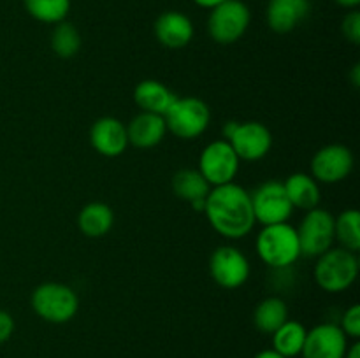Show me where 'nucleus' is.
Segmentation results:
<instances>
[{
	"label": "nucleus",
	"mask_w": 360,
	"mask_h": 358,
	"mask_svg": "<svg viewBox=\"0 0 360 358\" xmlns=\"http://www.w3.org/2000/svg\"><path fill=\"white\" fill-rule=\"evenodd\" d=\"M204 214L211 227L227 239H243L257 223L252 197L236 183L213 186L206 197Z\"/></svg>",
	"instance_id": "nucleus-1"
},
{
	"label": "nucleus",
	"mask_w": 360,
	"mask_h": 358,
	"mask_svg": "<svg viewBox=\"0 0 360 358\" xmlns=\"http://www.w3.org/2000/svg\"><path fill=\"white\" fill-rule=\"evenodd\" d=\"M257 255L273 269H287L301 256L297 230L290 223L266 225L257 235Z\"/></svg>",
	"instance_id": "nucleus-2"
},
{
	"label": "nucleus",
	"mask_w": 360,
	"mask_h": 358,
	"mask_svg": "<svg viewBox=\"0 0 360 358\" xmlns=\"http://www.w3.org/2000/svg\"><path fill=\"white\" fill-rule=\"evenodd\" d=\"M315 281L327 293H341L355 283L359 276V260L355 253L345 248H330L319 256Z\"/></svg>",
	"instance_id": "nucleus-3"
},
{
	"label": "nucleus",
	"mask_w": 360,
	"mask_h": 358,
	"mask_svg": "<svg viewBox=\"0 0 360 358\" xmlns=\"http://www.w3.org/2000/svg\"><path fill=\"white\" fill-rule=\"evenodd\" d=\"M32 309L48 323H67L76 316L79 298L76 291L62 283H42L32 291Z\"/></svg>",
	"instance_id": "nucleus-4"
},
{
	"label": "nucleus",
	"mask_w": 360,
	"mask_h": 358,
	"mask_svg": "<svg viewBox=\"0 0 360 358\" xmlns=\"http://www.w3.org/2000/svg\"><path fill=\"white\" fill-rule=\"evenodd\" d=\"M165 125L171 133L179 139H197L207 130L211 121L210 107L197 97L176 98L164 116Z\"/></svg>",
	"instance_id": "nucleus-5"
},
{
	"label": "nucleus",
	"mask_w": 360,
	"mask_h": 358,
	"mask_svg": "<svg viewBox=\"0 0 360 358\" xmlns=\"http://www.w3.org/2000/svg\"><path fill=\"white\" fill-rule=\"evenodd\" d=\"M250 21L252 13L243 0H225L210 11L207 32L218 44H234L246 34Z\"/></svg>",
	"instance_id": "nucleus-6"
},
{
	"label": "nucleus",
	"mask_w": 360,
	"mask_h": 358,
	"mask_svg": "<svg viewBox=\"0 0 360 358\" xmlns=\"http://www.w3.org/2000/svg\"><path fill=\"white\" fill-rule=\"evenodd\" d=\"M225 140L232 146L239 160L257 161L273 147V135L260 121H227L224 126Z\"/></svg>",
	"instance_id": "nucleus-7"
},
{
	"label": "nucleus",
	"mask_w": 360,
	"mask_h": 358,
	"mask_svg": "<svg viewBox=\"0 0 360 358\" xmlns=\"http://www.w3.org/2000/svg\"><path fill=\"white\" fill-rule=\"evenodd\" d=\"M297 230L301 256L319 258L333 248L334 242V216L327 209L315 207L302 218Z\"/></svg>",
	"instance_id": "nucleus-8"
},
{
	"label": "nucleus",
	"mask_w": 360,
	"mask_h": 358,
	"mask_svg": "<svg viewBox=\"0 0 360 358\" xmlns=\"http://www.w3.org/2000/svg\"><path fill=\"white\" fill-rule=\"evenodd\" d=\"M239 161L241 160L227 140H214L200 153L197 171L211 186H221L234 183L239 172Z\"/></svg>",
	"instance_id": "nucleus-9"
},
{
	"label": "nucleus",
	"mask_w": 360,
	"mask_h": 358,
	"mask_svg": "<svg viewBox=\"0 0 360 358\" xmlns=\"http://www.w3.org/2000/svg\"><path fill=\"white\" fill-rule=\"evenodd\" d=\"M250 197H252L255 221L262 223L264 227L285 223L294 213V207L288 200L283 183L280 181H266L255 192L250 193Z\"/></svg>",
	"instance_id": "nucleus-10"
},
{
	"label": "nucleus",
	"mask_w": 360,
	"mask_h": 358,
	"mask_svg": "<svg viewBox=\"0 0 360 358\" xmlns=\"http://www.w3.org/2000/svg\"><path fill=\"white\" fill-rule=\"evenodd\" d=\"M210 272L218 286L236 290L248 281L250 262L234 246H220L210 258Z\"/></svg>",
	"instance_id": "nucleus-11"
},
{
	"label": "nucleus",
	"mask_w": 360,
	"mask_h": 358,
	"mask_svg": "<svg viewBox=\"0 0 360 358\" xmlns=\"http://www.w3.org/2000/svg\"><path fill=\"white\" fill-rule=\"evenodd\" d=\"M354 153L343 144H329L313 154L311 175L316 183L336 185L347 179L354 171Z\"/></svg>",
	"instance_id": "nucleus-12"
},
{
	"label": "nucleus",
	"mask_w": 360,
	"mask_h": 358,
	"mask_svg": "<svg viewBox=\"0 0 360 358\" xmlns=\"http://www.w3.org/2000/svg\"><path fill=\"white\" fill-rule=\"evenodd\" d=\"M348 337L340 325L320 323L306 333L301 354L304 358H345Z\"/></svg>",
	"instance_id": "nucleus-13"
},
{
	"label": "nucleus",
	"mask_w": 360,
	"mask_h": 358,
	"mask_svg": "<svg viewBox=\"0 0 360 358\" xmlns=\"http://www.w3.org/2000/svg\"><path fill=\"white\" fill-rule=\"evenodd\" d=\"M90 142L98 154L116 158L125 153L129 146L127 126L120 119L104 116L97 119L90 128Z\"/></svg>",
	"instance_id": "nucleus-14"
},
{
	"label": "nucleus",
	"mask_w": 360,
	"mask_h": 358,
	"mask_svg": "<svg viewBox=\"0 0 360 358\" xmlns=\"http://www.w3.org/2000/svg\"><path fill=\"white\" fill-rule=\"evenodd\" d=\"M155 37L169 49H181L193 39V23L179 11H165L155 21Z\"/></svg>",
	"instance_id": "nucleus-15"
},
{
	"label": "nucleus",
	"mask_w": 360,
	"mask_h": 358,
	"mask_svg": "<svg viewBox=\"0 0 360 358\" xmlns=\"http://www.w3.org/2000/svg\"><path fill=\"white\" fill-rule=\"evenodd\" d=\"M165 133H167V125L164 116L151 114V112H139L127 125L129 144L139 150H151L158 146L164 140Z\"/></svg>",
	"instance_id": "nucleus-16"
},
{
	"label": "nucleus",
	"mask_w": 360,
	"mask_h": 358,
	"mask_svg": "<svg viewBox=\"0 0 360 358\" xmlns=\"http://www.w3.org/2000/svg\"><path fill=\"white\" fill-rule=\"evenodd\" d=\"M308 0H271L267 6V25L276 34H288L308 16Z\"/></svg>",
	"instance_id": "nucleus-17"
},
{
	"label": "nucleus",
	"mask_w": 360,
	"mask_h": 358,
	"mask_svg": "<svg viewBox=\"0 0 360 358\" xmlns=\"http://www.w3.org/2000/svg\"><path fill=\"white\" fill-rule=\"evenodd\" d=\"M178 95L169 90L164 83L155 79H144L134 90V100L139 105L143 112H151V114L165 116Z\"/></svg>",
	"instance_id": "nucleus-18"
},
{
	"label": "nucleus",
	"mask_w": 360,
	"mask_h": 358,
	"mask_svg": "<svg viewBox=\"0 0 360 358\" xmlns=\"http://www.w3.org/2000/svg\"><path fill=\"white\" fill-rule=\"evenodd\" d=\"M172 192L181 200L192 204L193 209L204 213V204H206L207 193L211 192V185L199 171L181 168L172 178Z\"/></svg>",
	"instance_id": "nucleus-19"
},
{
	"label": "nucleus",
	"mask_w": 360,
	"mask_h": 358,
	"mask_svg": "<svg viewBox=\"0 0 360 358\" xmlns=\"http://www.w3.org/2000/svg\"><path fill=\"white\" fill-rule=\"evenodd\" d=\"M283 186L292 207H297L306 213L319 207L322 193H320V186L313 175L304 174V172H295V174L288 175Z\"/></svg>",
	"instance_id": "nucleus-20"
},
{
	"label": "nucleus",
	"mask_w": 360,
	"mask_h": 358,
	"mask_svg": "<svg viewBox=\"0 0 360 358\" xmlns=\"http://www.w3.org/2000/svg\"><path fill=\"white\" fill-rule=\"evenodd\" d=\"M112 225H115V214L104 202L86 204L77 214V227L90 239H101L108 235Z\"/></svg>",
	"instance_id": "nucleus-21"
},
{
	"label": "nucleus",
	"mask_w": 360,
	"mask_h": 358,
	"mask_svg": "<svg viewBox=\"0 0 360 358\" xmlns=\"http://www.w3.org/2000/svg\"><path fill=\"white\" fill-rule=\"evenodd\" d=\"M288 319L287 302L280 297H267L257 304L253 311V323L255 329L262 333L273 336L281 325Z\"/></svg>",
	"instance_id": "nucleus-22"
},
{
	"label": "nucleus",
	"mask_w": 360,
	"mask_h": 358,
	"mask_svg": "<svg viewBox=\"0 0 360 358\" xmlns=\"http://www.w3.org/2000/svg\"><path fill=\"white\" fill-rule=\"evenodd\" d=\"M306 326L295 319H287L273 333V350L285 358H294L301 354L306 340Z\"/></svg>",
	"instance_id": "nucleus-23"
},
{
	"label": "nucleus",
	"mask_w": 360,
	"mask_h": 358,
	"mask_svg": "<svg viewBox=\"0 0 360 358\" xmlns=\"http://www.w3.org/2000/svg\"><path fill=\"white\" fill-rule=\"evenodd\" d=\"M23 6L34 20L46 25L65 21L70 13V0H23Z\"/></svg>",
	"instance_id": "nucleus-24"
},
{
	"label": "nucleus",
	"mask_w": 360,
	"mask_h": 358,
	"mask_svg": "<svg viewBox=\"0 0 360 358\" xmlns=\"http://www.w3.org/2000/svg\"><path fill=\"white\" fill-rule=\"evenodd\" d=\"M334 239H338L341 248L352 253L360 249V214L357 209H347L334 218Z\"/></svg>",
	"instance_id": "nucleus-25"
},
{
	"label": "nucleus",
	"mask_w": 360,
	"mask_h": 358,
	"mask_svg": "<svg viewBox=\"0 0 360 358\" xmlns=\"http://www.w3.org/2000/svg\"><path fill=\"white\" fill-rule=\"evenodd\" d=\"M51 48L56 56L67 60L77 55L81 49V34L69 21H60L51 32Z\"/></svg>",
	"instance_id": "nucleus-26"
},
{
	"label": "nucleus",
	"mask_w": 360,
	"mask_h": 358,
	"mask_svg": "<svg viewBox=\"0 0 360 358\" xmlns=\"http://www.w3.org/2000/svg\"><path fill=\"white\" fill-rule=\"evenodd\" d=\"M341 32L348 42L354 46L360 44V13L357 9L348 11L347 16L341 21Z\"/></svg>",
	"instance_id": "nucleus-27"
},
{
	"label": "nucleus",
	"mask_w": 360,
	"mask_h": 358,
	"mask_svg": "<svg viewBox=\"0 0 360 358\" xmlns=\"http://www.w3.org/2000/svg\"><path fill=\"white\" fill-rule=\"evenodd\" d=\"M341 330L345 336L352 337V339H359L360 337V305L354 304L345 311L343 318H341Z\"/></svg>",
	"instance_id": "nucleus-28"
},
{
	"label": "nucleus",
	"mask_w": 360,
	"mask_h": 358,
	"mask_svg": "<svg viewBox=\"0 0 360 358\" xmlns=\"http://www.w3.org/2000/svg\"><path fill=\"white\" fill-rule=\"evenodd\" d=\"M14 332V319L7 311L0 309V344L7 343Z\"/></svg>",
	"instance_id": "nucleus-29"
},
{
	"label": "nucleus",
	"mask_w": 360,
	"mask_h": 358,
	"mask_svg": "<svg viewBox=\"0 0 360 358\" xmlns=\"http://www.w3.org/2000/svg\"><path fill=\"white\" fill-rule=\"evenodd\" d=\"M193 4H195V6H199V7H202V9H213V7H217V6H220V4H224L225 0H192Z\"/></svg>",
	"instance_id": "nucleus-30"
},
{
	"label": "nucleus",
	"mask_w": 360,
	"mask_h": 358,
	"mask_svg": "<svg viewBox=\"0 0 360 358\" xmlns=\"http://www.w3.org/2000/svg\"><path fill=\"white\" fill-rule=\"evenodd\" d=\"M334 2H336L338 6L345 7V9L352 11V9H357L360 0H334Z\"/></svg>",
	"instance_id": "nucleus-31"
},
{
	"label": "nucleus",
	"mask_w": 360,
	"mask_h": 358,
	"mask_svg": "<svg viewBox=\"0 0 360 358\" xmlns=\"http://www.w3.org/2000/svg\"><path fill=\"white\" fill-rule=\"evenodd\" d=\"M345 358H360V344H352L347 350V353H345Z\"/></svg>",
	"instance_id": "nucleus-32"
},
{
	"label": "nucleus",
	"mask_w": 360,
	"mask_h": 358,
	"mask_svg": "<svg viewBox=\"0 0 360 358\" xmlns=\"http://www.w3.org/2000/svg\"><path fill=\"white\" fill-rule=\"evenodd\" d=\"M253 358H285V357H281V354L276 353L274 350H264L260 351V353H257Z\"/></svg>",
	"instance_id": "nucleus-33"
},
{
	"label": "nucleus",
	"mask_w": 360,
	"mask_h": 358,
	"mask_svg": "<svg viewBox=\"0 0 360 358\" xmlns=\"http://www.w3.org/2000/svg\"><path fill=\"white\" fill-rule=\"evenodd\" d=\"M352 83H354V86H359V84H360V67H359V63H357V65H354V70H352Z\"/></svg>",
	"instance_id": "nucleus-34"
}]
</instances>
